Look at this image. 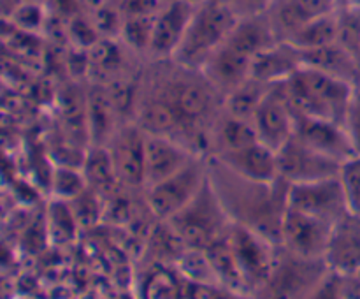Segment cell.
<instances>
[{
	"label": "cell",
	"mask_w": 360,
	"mask_h": 299,
	"mask_svg": "<svg viewBox=\"0 0 360 299\" xmlns=\"http://www.w3.org/2000/svg\"><path fill=\"white\" fill-rule=\"evenodd\" d=\"M86 189L88 185L83 169L77 165L55 164L51 174H49V190H51L53 199L70 203Z\"/></svg>",
	"instance_id": "31"
},
{
	"label": "cell",
	"mask_w": 360,
	"mask_h": 299,
	"mask_svg": "<svg viewBox=\"0 0 360 299\" xmlns=\"http://www.w3.org/2000/svg\"><path fill=\"white\" fill-rule=\"evenodd\" d=\"M81 169L86 178L88 189L97 192L102 199H108L123 186L116 174L115 162H112L108 146L88 148Z\"/></svg>",
	"instance_id": "24"
},
{
	"label": "cell",
	"mask_w": 360,
	"mask_h": 299,
	"mask_svg": "<svg viewBox=\"0 0 360 299\" xmlns=\"http://www.w3.org/2000/svg\"><path fill=\"white\" fill-rule=\"evenodd\" d=\"M207 182V157H197L181 171L144 189V203L157 220H169L186 206Z\"/></svg>",
	"instance_id": "6"
},
{
	"label": "cell",
	"mask_w": 360,
	"mask_h": 299,
	"mask_svg": "<svg viewBox=\"0 0 360 299\" xmlns=\"http://www.w3.org/2000/svg\"><path fill=\"white\" fill-rule=\"evenodd\" d=\"M108 150L115 162L116 174L125 189L146 185V132L137 122H123L112 134Z\"/></svg>",
	"instance_id": "9"
},
{
	"label": "cell",
	"mask_w": 360,
	"mask_h": 299,
	"mask_svg": "<svg viewBox=\"0 0 360 299\" xmlns=\"http://www.w3.org/2000/svg\"><path fill=\"white\" fill-rule=\"evenodd\" d=\"M207 174L232 222L246 225L281 246V224L288 206L287 182H252L211 157H207Z\"/></svg>",
	"instance_id": "1"
},
{
	"label": "cell",
	"mask_w": 360,
	"mask_h": 299,
	"mask_svg": "<svg viewBox=\"0 0 360 299\" xmlns=\"http://www.w3.org/2000/svg\"><path fill=\"white\" fill-rule=\"evenodd\" d=\"M90 16L91 20H94L101 37L120 39L123 27V14L118 6H111L109 2H105L104 6H101L98 9L91 11Z\"/></svg>",
	"instance_id": "37"
},
{
	"label": "cell",
	"mask_w": 360,
	"mask_h": 299,
	"mask_svg": "<svg viewBox=\"0 0 360 299\" xmlns=\"http://www.w3.org/2000/svg\"><path fill=\"white\" fill-rule=\"evenodd\" d=\"M234 171L236 174L243 176L246 179L259 183H274L280 178V169H278V155L276 151L267 148L260 141L248 144L245 148H239L236 151L211 157Z\"/></svg>",
	"instance_id": "17"
},
{
	"label": "cell",
	"mask_w": 360,
	"mask_h": 299,
	"mask_svg": "<svg viewBox=\"0 0 360 299\" xmlns=\"http://www.w3.org/2000/svg\"><path fill=\"white\" fill-rule=\"evenodd\" d=\"M122 44L123 42L120 39L102 37L97 44L88 49L91 81L108 84L122 77L123 65H125Z\"/></svg>",
	"instance_id": "25"
},
{
	"label": "cell",
	"mask_w": 360,
	"mask_h": 299,
	"mask_svg": "<svg viewBox=\"0 0 360 299\" xmlns=\"http://www.w3.org/2000/svg\"><path fill=\"white\" fill-rule=\"evenodd\" d=\"M167 2L164 0H120L118 7L123 18L157 16Z\"/></svg>",
	"instance_id": "40"
},
{
	"label": "cell",
	"mask_w": 360,
	"mask_h": 299,
	"mask_svg": "<svg viewBox=\"0 0 360 299\" xmlns=\"http://www.w3.org/2000/svg\"><path fill=\"white\" fill-rule=\"evenodd\" d=\"M188 2H192V4H200V2H202V0H188Z\"/></svg>",
	"instance_id": "44"
},
{
	"label": "cell",
	"mask_w": 360,
	"mask_h": 299,
	"mask_svg": "<svg viewBox=\"0 0 360 299\" xmlns=\"http://www.w3.org/2000/svg\"><path fill=\"white\" fill-rule=\"evenodd\" d=\"M301 67V51L290 42L278 41L276 44L269 46L253 58L250 77H255L266 84L283 83Z\"/></svg>",
	"instance_id": "21"
},
{
	"label": "cell",
	"mask_w": 360,
	"mask_h": 299,
	"mask_svg": "<svg viewBox=\"0 0 360 299\" xmlns=\"http://www.w3.org/2000/svg\"><path fill=\"white\" fill-rule=\"evenodd\" d=\"M252 62L253 58L248 55L224 42L202 67V72L211 84L224 97H227L232 90L252 76Z\"/></svg>",
	"instance_id": "19"
},
{
	"label": "cell",
	"mask_w": 360,
	"mask_h": 299,
	"mask_svg": "<svg viewBox=\"0 0 360 299\" xmlns=\"http://www.w3.org/2000/svg\"><path fill=\"white\" fill-rule=\"evenodd\" d=\"M345 127H347L348 136H350L355 151H357V155H360V83L355 87Z\"/></svg>",
	"instance_id": "41"
},
{
	"label": "cell",
	"mask_w": 360,
	"mask_h": 299,
	"mask_svg": "<svg viewBox=\"0 0 360 299\" xmlns=\"http://www.w3.org/2000/svg\"><path fill=\"white\" fill-rule=\"evenodd\" d=\"M355 87L357 84L308 65H302L283 81V88L295 115L333 120L341 125L347 123Z\"/></svg>",
	"instance_id": "2"
},
{
	"label": "cell",
	"mask_w": 360,
	"mask_h": 299,
	"mask_svg": "<svg viewBox=\"0 0 360 299\" xmlns=\"http://www.w3.org/2000/svg\"><path fill=\"white\" fill-rule=\"evenodd\" d=\"M195 7L197 4L188 2V0H169L164 9L157 14L153 37L148 49V56L153 62L172 60L185 37Z\"/></svg>",
	"instance_id": "13"
},
{
	"label": "cell",
	"mask_w": 360,
	"mask_h": 299,
	"mask_svg": "<svg viewBox=\"0 0 360 299\" xmlns=\"http://www.w3.org/2000/svg\"><path fill=\"white\" fill-rule=\"evenodd\" d=\"M197 157L200 155L193 153L171 137L146 134V185L144 189L181 171Z\"/></svg>",
	"instance_id": "18"
},
{
	"label": "cell",
	"mask_w": 360,
	"mask_h": 299,
	"mask_svg": "<svg viewBox=\"0 0 360 299\" xmlns=\"http://www.w3.org/2000/svg\"><path fill=\"white\" fill-rule=\"evenodd\" d=\"M294 136H297L299 139L304 141L306 144L315 148L320 153L341 162V164L357 155L350 136H348L347 127L333 122V120L295 115Z\"/></svg>",
	"instance_id": "15"
},
{
	"label": "cell",
	"mask_w": 360,
	"mask_h": 299,
	"mask_svg": "<svg viewBox=\"0 0 360 299\" xmlns=\"http://www.w3.org/2000/svg\"><path fill=\"white\" fill-rule=\"evenodd\" d=\"M69 204L72 208V213L79 227H94L104 217V199L91 189L84 190L83 193H79Z\"/></svg>",
	"instance_id": "34"
},
{
	"label": "cell",
	"mask_w": 360,
	"mask_h": 299,
	"mask_svg": "<svg viewBox=\"0 0 360 299\" xmlns=\"http://www.w3.org/2000/svg\"><path fill=\"white\" fill-rule=\"evenodd\" d=\"M273 84H266L255 77H248L243 84L225 97V111L236 118L252 120L257 109L269 94Z\"/></svg>",
	"instance_id": "28"
},
{
	"label": "cell",
	"mask_w": 360,
	"mask_h": 299,
	"mask_svg": "<svg viewBox=\"0 0 360 299\" xmlns=\"http://www.w3.org/2000/svg\"><path fill=\"white\" fill-rule=\"evenodd\" d=\"M67 37L72 42L74 48L81 49H90L91 46L97 44L102 39L91 16H84V14H72L69 18V23H67Z\"/></svg>",
	"instance_id": "35"
},
{
	"label": "cell",
	"mask_w": 360,
	"mask_h": 299,
	"mask_svg": "<svg viewBox=\"0 0 360 299\" xmlns=\"http://www.w3.org/2000/svg\"><path fill=\"white\" fill-rule=\"evenodd\" d=\"M238 20L239 16L231 6L202 0L197 4L185 37L172 60L188 69L202 70L211 55L229 37Z\"/></svg>",
	"instance_id": "3"
},
{
	"label": "cell",
	"mask_w": 360,
	"mask_h": 299,
	"mask_svg": "<svg viewBox=\"0 0 360 299\" xmlns=\"http://www.w3.org/2000/svg\"><path fill=\"white\" fill-rule=\"evenodd\" d=\"M176 267H178V273L181 274L183 280L218 285L213 266H211L210 259H207L206 250L185 248V252L176 260Z\"/></svg>",
	"instance_id": "32"
},
{
	"label": "cell",
	"mask_w": 360,
	"mask_h": 299,
	"mask_svg": "<svg viewBox=\"0 0 360 299\" xmlns=\"http://www.w3.org/2000/svg\"><path fill=\"white\" fill-rule=\"evenodd\" d=\"M302 65L313 67L334 77L348 81L352 84L360 83V62L357 56L345 48L340 41L323 48L301 51Z\"/></svg>",
	"instance_id": "22"
},
{
	"label": "cell",
	"mask_w": 360,
	"mask_h": 299,
	"mask_svg": "<svg viewBox=\"0 0 360 299\" xmlns=\"http://www.w3.org/2000/svg\"><path fill=\"white\" fill-rule=\"evenodd\" d=\"M340 178L347 192L348 206L352 211L360 215V155H355L345 162Z\"/></svg>",
	"instance_id": "38"
},
{
	"label": "cell",
	"mask_w": 360,
	"mask_h": 299,
	"mask_svg": "<svg viewBox=\"0 0 360 299\" xmlns=\"http://www.w3.org/2000/svg\"><path fill=\"white\" fill-rule=\"evenodd\" d=\"M327 269L354 276L360 273V215L348 211L330 227L326 255Z\"/></svg>",
	"instance_id": "14"
},
{
	"label": "cell",
	"mask_w": 360,
	"mask_h": 299,
	"mask_svg": "<svg viewBox=\"0 0 360 299\" xmlns=\"http://www.w3.org/2000/svg\"><path fill=\"white\" fill-rule=\"evenodd\" d=\"M207 2H214V4H224V6H231L234 4V0H207Z\"/></svg>",
	"instance_id": "43"
},
{
	"label": "cell",
	"mask_w": 360,
	"mask_h": 299,
	"mask_svg": "<svg viewBox=\"0 0 360 299\" xmlns=\"http://www.w3.org/2000/svg\"><path fill=\"white\" fill-rule=\"evenodd\" d=\"M345 276L327 269L322 280L315 285L308 299H343Z\"/></svg>",
	"instance_id": "39"
},
{
	"label": "cell",
	"mask_w": 360,
	"mask_h": 299,
	"mask_svg": "<svg viewBox=\"0 0 360 299\" xmlns=\"http://www.w3.org/2000/svg\"><path fill=\"white\" fill-rule=\"evenodd\" d=\"M183 284L178 273L162 262H155L141 285L143 299H183Z\"/></svg>",
	"instance_id": "30"
},
{
	"label": "cell",
	"mask_w": 360,
	"mask_h": 299,
	"mask_svg": "<svg viewBox=\"0 0 360 299\" xmlns=\"http://www.w3.org/2000/svg\"><path fill=\"white\" fill-rule=\"evenodd\" d=\"M227 239L231 243L232 253L248 288V294L250 292L253 294L257 288L266 284L276 267L281 246L269 241L253 229L236 224V222H232L229 227Z\"/></svg>",
	"instance_id": "5"
},
{
	"label": "cell",
	"mask_w": 360,
	"mask_h": 299,
	"mask_svg": "<svg viewBox=\"0 0 360 299\" xmlns=\"http://www.w3.org/2000/svg\"><path fill=\"white\" fill-rule=\"evenodd\" d=\"M206 253L211 266H213L214 276H217V281L220 287L232 292H238V294L243 295L248 294V288H246L245 280L241 276V271H239L238 262L234 259V253H232L227 234L218 239V241H214L211 246H207Z\"/></svg>",
	"instance_id": "26"
},
{
	"label": "cell",
	"mask_w": 360,
	"mask_h": 299,
	"mask_svg": "<svg viewBox=\"0 0 360 299\" xmlns=\"http://www.w3.org/2000/svg\"><path fill=\"white\" fill-rule=\"evenodd\" d=\"M252 123L260 143L276 153L294 137L295 111L288 101L283 83L271 87L269 94L252 118Z\"/></svg>",
	"instance_id": "11"
},
{
	"label": "cell",
	"mask_w": 360,
	"mask_h": 299,
	"mask_svg": "<svg viewBox=\"0 0 360 299\" xmlns=\"http://www.w3.org/2000/svg\"><path fill=\"white\" fill-rule=\"evenodd\" d=\"M167 222L186 248L199 250H206L224 238L232 224L220 197L211 185L210 174L200 192Z\"/></svg>",
	"instance_id": "4"
},
{
	"label": "cell",
	"mask_w": 360,
	"mask_h": 299,
	"mask_svg": "<svg viewBox=\"0 0 360 299\" xmlns=\"http://www.w3.org/2000/svg\"><path fill=\"white\" fill-rule=\"evenodd\" d=\"M273 2L274 0H234L232 9L239 18L257 16V14L267 13Z\"/></svg>",
	"instance_id": "42"
},
{
	"label": "cell",
	"mask_w": 360,
	"mask_h": 299,
	"mask_svg": "<svg viewBox=\"0 0 360 299\" xmlns=\"http://www.w3.org/2000/svg\"><path fill=\"white\" fill-rule=\"evenodd\" d=\"M86 116L90 146H108L112 134L123 123L108 87L95 81L86 87Z\"/></svg>",
	"instance_id": "20"
},
{
	"label": "cell",
	"mask_w": 360,
	"mask_h": 299,
	"mask_svg": "<svg viewBox=\"0 0 360 299\" xmlns=\"http://www.w3.org/2000/svg\"><path fill=\"white\" fill-rule=\"evenodd\" d=\"M257 141H259V137H257L252 120L236 118L224 109V113L211 130L207 157H218V155L229 153V151H236L239 148L257 143Z\"/></svg>",
	"instance_id": "23"
},
{
	"label": "cell",
	"mask_w": 360,
	"mask_h": 299,
	"mask_svg": "<svg viewBox=\"0 0 360 299\" xmlns=\"http://www.w3.org/2000/svg\"><path fill=\"white\" fill-rule=\"evenodd\" d=\"M336 11V0H274L267 16L278 41H288L309 21Z\"/></svg>",
	"instance_id": "16"
},
{
	"label": "cell",
	"mask_w": 360,
	"mask_h": 299,
	"mask_svg": "<svg viewBox=\"0 0 360 299\" xmlns=\"http://www.w3.org/2000/svg\"><path fill=\"white\" fill-rule=\"evenodd\" d=\"M287 203L288 208H294L329 224H334L345 213L352 211L340 176L306 183H292L288 185Z\"/></svg>",
	"instance_id": "8"
},
{
	"label": "cell",
	"mask_w": 360,
	"mask_h": 299,
	"mask_svg": "<svg viewBox=\"0 0 360 299\" xmlns=\"http://www.w3.org/2000/svg\"><path fill=\"white\" fill-rule=\"evenodd\" d=\"M11 23H13V27L20 28V30L37 34L46 25L44 9L35 2L18 4L13 9V14H11Z\"/></svg>",
	"instance_id": "36"
},
{
	"label": "cell",
	"mask_w": 360,
	"mask_h": 299,
	"mask_svg": "<svg viewBox=\"0 0 360 299\" xmlns=\"http://www.w3.org/2000/svg\"><path fill=\"white\" fill-rule=\"evenodd\" d=\"M326 273V260L301 259L281 248L274 271L253 294L259 299H308Z\"/></svg>",
	"instance_id": "7"
},
{
	"label": "cell",
	"mask_w": 360,
	"mask_h": 299,
	"mask_svg": "<svg viewBox=\"0 0 360 299\" xmlns=\"http://www.w3.org/2000/svg\"><path fill=\"white\" fill-rule=\"evenodd\" d=\"M155 18L157 16H132L123 18L122 34L120 41L127 49L136 53H146L150 49L151 37H153Z\"/></svg>",
	"instance_id": "33"
},
{
	"label": "cell",
	"mask_w": 360,
	"mask_h": 299,
	"mask_svg": "<svg viewBox=\"0 0 360 299\" xmlns=\"http://www.w3.org/2000/svg\"><path fill=\"white\" fill-rule=\"evenodd\" d=\"M46 234L55 245H67L76 239L79 224L72 213V208L67 201L51 199L46 208Z\"/></svg>",
	"instance_id": "29"
},
{
	"label": "cell",
	"mask_w": 360,
	"mask_h": 299,
	"mask_svg": "<svg viewBox=\"0 0 360 299\" xmlns=\"http://www.w3.org/2000/svg\"><path fill=\"white\" fill-rule=\"evenodd\" d=\"M333 224L288 208L281 224V248L308 260H323Z\"/></svg>",
	"instance_id": "10"
},
{
	"label": "cell",
	"mask_w": 360,
	"mask_h": 299,
	"mask_svg": "<svg viewBox=\"0 0 360 299\" xmlns=\"http://www.w3.org/2000/svg\"><path fill=\"white\" fill-rule=\"evenodd\" d=\"M338 41H340V14L336 11L309 21L285 42H290L299 51H311Z\"/></svg>",
	"instance_id": "27"
},
{
	"label": "cell",
	"mask_w": 360,
	"mask_h": 299,
	"mask_svg": "<svg viewBox=\"0 0 360 299\" xmlns=\"http://www.w3.org/2000/svg\"><path fill=\"white\" fill-rule=\"evenodd\" d=\"M276 155L280 178L288 185L340 176L343 167L341 162L320 153L297 136L292 137Z\"/></svg>",
	"instance_id": "12"
}]
</instances>
